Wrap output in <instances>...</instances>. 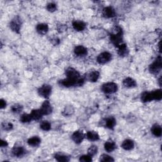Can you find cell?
Segmentation results:
<instances>
[{"instance_id": "2", "label": "cell", "mask_w": 162, "mask_h": 162, "mask_svg": "<svg viewBox=\"0 0 162 162\" xmlns=\"http://www.w3.org/2000/svg\"><path fill=\"white\" fill-rule=\"evenodd\" d=\"M84 82V79L82 77H80L79 79L74 80L67 78L65 79H63L60 80L59 84H60L62 86L66 87H69L72 86H82Z\"/></svg>"}, {"instance_id": "7", "label": "cell", "mask_w": 162, "mask_h": 162, "mask_svg": "<svg viewBox=\"0 0 162 162\" xmlns=\"http://www.w3.org/2000/svg\"><path fill=\"white\" fill-rule=\"evenodd\" d=\"M65 74L67 75V78L77 80L81 77L80 74L77 70H76L74 68H68L65 71Z\"/></svg>"}, {"instance_id": "18", "label": "cell", "mask_w": 162, "mask_h": 162, "mask_svg": "<svg viewBox=\"0 0 162 162\" xmlns=\"http://www.w3.org/2000/svg\"><path fill=\"white\" fill-rule=\"evenodd\" d=\"M122 147L125 150H131L134 147V143L133 140L130 139H126L122 143Z\"/></svg>"}, {"instance_id": "21", "label": "cell", "mask_w": 162, "mask_h": 162, "mask_svg": "<svg viewBox=\"0 0 162 162\" xmlns=\"http://www.w3.org/2000/svg\"><path fill=\"white\" fill-rule=\"evenodd\" d=\"M87 138L91 141H96L99 140L100 135L95 131H88L86 134Z\"/></svg>"}, {"instance_id": "27", "label": "cell", "mask_w": 162, "mask_h": 162, "mask_svg": "<svg viewBox=\"0 0 162 162\" xmlns=\"http://www.w3.org/2000/svg\"><path fill=\"white\" fill-rule=\"evenodd\" d=\"M152 96L153 100L160 101L162 98V91L161 89H157L154 91H152Z\"/></svg>"}, {"instance_id": "30", "label": "cell", "mask_w": 162, "mask_h": 162, "mask_svg": "<svg viewBox=\"0 0 162 162\" xmlns=\"http://www.w3.org/2000/svg\"><path fill=\"white\" fill-rule=\"evenodd\" d=\"M11 110L12 112L15 113H19L22 112L23 110V106L20 104H15L11 106Z\"/></svg>"}, {"instance_id": "5", "label": "cell", "mask_w": 162, "mask_h": 162, "mask_svg": "<svg viewBox=\"0 0 162 162\" xmlns=\"http://www.w3.org/2000/svg\"><path fill=\"white\" fill-rule=\"evenodd\" d=\"M52 87L50 85L44 84L42 86L38 89V93L39 95L43 97H48L52 93Z\"/></svg>"}, {"instance_id": "12", "label": "cell", "mask_w": 162, "mask_h": 162, "mask_svg": "<svg viewBox=\"0 0 162 162\" xmlns=\"http://www.w3.org/2000/svg\"><path fill=\"white\" fill-rule=\"evenodd\" d=\"M72 26L77 31H82L86 28V24L82 21L75 20L72 23Z\"/></svg>"}, {"instance_id": "23", "label": "cell", "mask_w": 162, "mask_h": 162, "mask_svg": "<svg viewBox=\"0 0 162 162\" xmlns=\"http://www.w3.org/2000/svg\"><path fill=\"white\" fill-rule=\"evenodd\" d=\"M151 133L156 137H160L161 135V127L160 125L156 124L153 125L151 128Z\"/></svg>"}, {"instance_id": "10", "label": "cell", "mask_w": 162, "mask_h": 162, "mask_svg": "<svg viewBox=\"0 0 162 162\" xmlns=\"http://www.w3.org/2000/svg\"><path fill=\"white\" fill-rule=\"evenodd\" d=\"M103 15L106 18H113L115 16V10L112 6H106L103 10Z\"/></svg>"}, {"instance_id": "28", "label": "cell", "mask_w": 162, "mask_h": 162, "mask_svg": "<svg viewBox=\"0 0 162 162\" xmlns=\"http://www.w3.org/2000/svg\"><path fill=\"white\" fill-rule=\"evenodd\" d=\"M54 158L56 159L58 161H63V162H67L70 160L69 157H68L66 155H61V154H56L54 155Z\"/></svg>"}, {"instance_id": "31", "label": "cell", "mask_w": 162, "mask_h": 162, "mask_svg": "<svg viewBox=\"0 0 162 162\" xmlns=\"http://www.w3.org/2000/svg\"><path fill=\"white\" fill-rule=\"evenodd\" d=\"M51 123L48 121H43L41 123L40 128L44 131H48L51 129Z\"/></svg>"}, {"instance_id": "14", "label": "cell", "mask_w": 162, "mask_h": 162, "mask_svg": "<svg viewBox=\"0 0 162 162\" xmlns=\"http://www.w3.org/2000/svg\"><path fill=\"white\" fill-rule=\"evenodd\" d=\"M74 53L79 57H84L87 53V50L83 46H77L74 48Z\"/></svg>"}, {"instance_id": "33", "label": "cell", "mask_w": 162, "mask_h": 162, "mask_svg": "<svg viewBox=\"0 0 162 162\" xmlns=\"http://www.w3.org/2000/svg\"><path fill=\"white\" fill-rule=\"evenodd\" d=\"M1 127H2V129L3 130L8 131V130H11L13 129V127H14V125H13L12 123L10 122H5L2 123Z\"/></svg>"}, {"instance_id": "37", "label": "cell", "mask_w": 162, "mask_h": 162, "mask_svg": "<svg viewBox=\"0 0 162 162\" xmlns=\"http://www.w3.org/2000/svg\"><path fill=\"white\" fill-rule=\"evenodd\" d=\"M64 113H65V115H70L72 113H74V109L72 108V106H67L65 108V110H64Z\"/></svg>"}, {"instance_id": "38", "label": "cell", "mask_w": 162, "mask_h": 162, "mask_svg": "<svg viewBox=\"0 0 162 162\" xmlns=\"http://www.w3.org/2000/svg\"><path fill=\"white\" fill-rule=\"evenodd\" d=\"M6 103L5 100L3 99L0 100V108H1V109L5 108L6 107Z\"/></svg>"}, {"instance_id": "6", "label": "cell", "mask_w": 162, "mask_h": 162, "mask_svg": "<svg viewBox=\"0 0 162 162\" xmlns=\"http://www.w3.org/2000/svg\"><path fill=\"white\" fill-rule=\"evenodd\" d=\"M112 55L108 52H103L100 53L97 57V62L100 64H105L109 62L112 59Z\"/></svg>"}, {"instance_id": "17", "label": "cell", "mask_w": 162, "mask_h": 162, "mask_svg": "<svg viewBox=\"0 0 162 162\" xmlns=\"http://www.w3.org/2000/svg\"><path fill=\"white\" fill-rule=\"evenodd\" d=\"M123 85L126 87H134L137 85L135 80L130 77H127L123 80Z\"/></svg>"}, {"instance_id": "34", "label": "cell", "mask_w": 162, "mask_h": 162, "mask_svg": "<svg viewBox=\"0 0 162 162\" xmlns=\"http://www.w3.org/2000/svg\"><path fill=\"white\" fill-rule=\"evenodd\" d=\"M57 5L54 3H49L46 6V9L49 12H54L57 10Z\"/></svg>"}, {"instance_id": "35", "label": "cell", "mask_w": 162, "mask_h": 162, "mask_svg": "<svg viewBox=\"0 0 162 162\" xmlns=\"http://www.w3.org/2000/svg\"><path fill=\"white\" fill-rule=\"evenodd\" d=\"M100 161H103V162H106V161H113L114 159L112 156H110L106 154H103L101 155L100 156Z\"/></svg>"}, {"instance_id": "4", "label": "cell", "mask_w": 162, "mask_h": 162, "mask_svg": "<svg viewBox=\"0 0 162 162\" xmlns=\"http://www.w3.org/2000/svg\"><path fill=\"white\" fill-rule=\"evenodd\" d=\"M101 89L106 94H113L117 91L118 86L116 83L110 82L103 84Z\"/></svg>"}, {"instance_id": "15", "label": "cell", "mask_w": 162, "mask_h": 162, "mask_svg": "<svg viewBox=\"0 0 162 162\" xmlns=\"http://www.w3.org/2000/svg\"><path fill=\"white\" fill-rule=\"evenodd\" d=\"M118 48V54L120 57H125L129 53V50L127 49V45L124 43L121 44L120 46L117 47Z\"/></svg>"}, {"instance_id": "24", "label": "cell", "mask_w": 162, "mask_h": 162, "mask_svg": "<svg viewBox=\"0 0 162 162\" xmlns=\"http://www.w3.org/2000/svg\"><path fill=\"white\" fill-rule=\"evenodd\" d=\"M140 99H141V101L144 102V103H146V102H150L153 100L151 92H147V91L144 92L141 95Z\"/></svg>"}, {"instance_id": "13", "label": "cell", "mask_w": 162, "mask_h": 162, "mask_svg": "<svg viewBox=\"0 0 162 162\" xmlns=\"http://www.w3.org/2000/svg\"><path fill=\"white\" fill-rule=\"evenodd\" d=\"M49 27L48 25L46 24H39L37 25L36 27V31L37 32L41 35H44L48 32Z\"/></svg>"}, {"instance_id": "25", "label": "cell", "mask_w": 162, "mask_h": 162, "mask_svg": "<svg viewBox=\"0 0 162 162\" xmlns=\"http://www.w3.org/2000/svg\"><path fill=\"white\" fill-rule=\"evenodd\" d=\"M105 150L107 152H112L116 148V144L114 142L110 140V141H107L105 143L104 145Z\"/></svg>"}, {"instance_id": "39", "label": "cell", "mask_w": 162, "mask_h": 162, "mask_svg": "<svg viewBox=\"0 0 162 162\" xmlns=\"http://www.w3.org/2000/svg\"><path fill=\"white\" fill-rule=\"evenodd\" d=\"M8 143L6 141V140H3L1 139V144H0V146H1V147L2 148H4V147H6L8 146Z\"/></svg>"}, {"instance_id": "36", "label": "cell", "mask_w": 162, "mask_h": 162, "mask_svg": "<svg viewBox=\"0 0 162 162\" xmlns=\"http://www.w3.org/2000/svg\"><path fill=\"white\" fill-rule=\"evenodd\" d=\"M79 160L83 162H90L92 161V157L89 155H82L80 157Z\"/></svg>"}, {"instance_id": "9", "label": "cell", "mask_w": 162, "mask_h": 162, "mask_svg": "<svg viewBox=\"0 0 162 162\" xmlns=\"http://www.w3.org/2000/svg\"><path fill=\"white\" fill-rule=\"evenodd\" d=\"M40 109L44 115H48L52 113L53 110L52 105H51L50 103L48 101H45L44 103L42 104V106Z\"/></svg>"}, {"instance_id": "16", "label": "cell", "mask_w": 162, "mask_h": 162, "mask_svg": "<svg viewBox=\"0 0 162 162\" xmlns=\"http://www.w3.org/2000/svg\"><path fill=\"white\" fill-rule=\"evenodd\" d=\"M12 154L16 157L22 156L25 154V150L22 146H15L12 150Z\"/></svg>"}, {"instance_id": "26", "label": "cell", "mask_w": 162, "mask_h": 162, "mask_svg": "<svg viewBox=\"0 0 162 162\" xmlns=\"http://www.w3.org/2000/svg\"><path fill=\"white\" fill-rule=\"evenodd\" d=\"M105 124L107 128L110 129H113L116 125V120L113 117H109L106 118L105 121Z\"/></svg>"}, {"instance_id": "32", "label": "cell", "mask_w": 162, "mask_h": 162, "mask_svg": "<svg viewBox=\"0 0 162 162\" xmlns=\"http://www.w3.org/2000/svg\"><path fill=\"white\" fill-rule=\"evenodd\" d=\"M97 152V147L95 145H92V146L89 147L87 150V154L91 156V157L95 156Z\"/></svg>"}, {"instance_id": "20", "label": "cell", "mask_w": 162, "mask_h": 162, "mask_svg": "<svg viewBox=\"0 0 162 162\" xmlns=\"http://www.w3.org/2000/svg\"><path fill=\"white\" fill-rule=\"evenodd\" d=\"M31 115L32 118V120H39L44 115L43 113L41 112V109L39 110H33L31 113Z\"/></svg>"}, {"instance_id": "11", "label": "cell", "mask_w": 162, "mask_h": 162, "mask_svg": "<svg viewBox=\"0 0 162 162\" xmlns=\"http://www.w3.org/2000/svg\"><path fill=\"white\" fill-rule=\"evenodd\" d=\"M72 139L77 144H80L82 142L84 139V135L81 131L77 130L74 132V133L72 134Z\"/></svg>"}, {"instance_id": "8", "label": "cell", "mask_w": 162, "mask_h": 162, "mask_svg": "<svg viewBox=\"0 0 162 162\" xmlns=\"http://www.w3.org/2000/svg\"><path fill=\"white\" fill-rule=\"evenodd\" d=\"M10 27L13 31L19 33L21 28V21L19 16L15 17L10 24Z\"/></svg>"}, {"instance_id": "29", "label": "cell", "mask_w": 162, "mask_h": 162, "mask_svg": "<svg viewBox=\"0 0 162 162\" xmlns=\"http://www.w3.org/2000/svg\"><path fill=\"white\" fill-rule=\"evenodd\" d=\"M20 120L22 123H29L32 120V118L31 115V114L24 113L20 117Z\"/></svg>"}, {"instance_id": "40", "label": "cell", "mask_w": 162, "mask_h": 162, "mask_svg": "<svg viewBox=\"0 0 162 162\" xmlns=\"http://www.w3.org/2000/svg\"><path fill=\"white\" fill-rule=\"evenodd\" d=\"M158 82H159V85L161 86V77H160L159 80H158Z\"/></svg>"}, {"instance_id": "22", "label": "cell", "mask_w": 162, "mask_h": 162, "mask_svg": "<svg viewBox=\"0 0 162 162\" xmlns=\"http://www.w3.org/2000/svg\"><path fill=\"white\" fill-rule=\"evenodd\" d=\"M41 139L38 137V136H34L32 138H29L27 140V143L29 145L31 146H39V144L41 143Z\"/></svg>"}, {"instance_id": "3", "label": "cell", "mask_w": 162, "mask_h": 162, "mask_svg": "<svg viewBox=\"0 0 162 162\" xmlns=\"http://www.w3.org/2000/svg\"><path fill=\"white\" fill-rule=\"evenodd\" d=\"M162 68V62H161V56L158 57L151 65L150 66L149 70L151 74L156 75L161 71Z\"/></svg>"}, {"instance_id": "1", "label": "cell", "mask_w": 162, "mask_h": 162, "mask_svg": "<svg viewBox=\"0 0 162 162\" xmlns=\"http://www.w3.org/2000/svg\"><path fill=\"white\" fill-rule=\"evenodd\" d=\"M110 40L112 44L118 47L122 44L123 41V32L120 27H117V31L110 34Z\"/></svg>"}, {"instance_id": "19", "label": "cell", "mask_w": 162, "mask_h": 162, "mask_svg": "<svg viewBox=\"0 0 162 162\" xmlns=\"http://www.w3.org/2000/svg\"><path fill=\"white\" fill-rule=\"evenodd\" d=\"M100 77V72L98 71L91 72L87 75V79L92 82H96Z\"/></svg>"}]
</instances>
